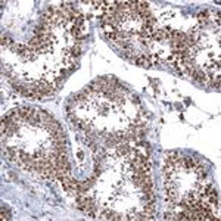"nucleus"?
I'll use <instances>...</instances> for the list:
<instances>
[{
  "mask_svg": "<svg viewBox=\"0 0 221 221\" xmlns=\"http://www.w3.org/2000/svg\"><path fill=\"white\" fill-rule=\"evenodd\" d=\"M38 117H40V120H41L43 124H49V122L53 120V117L49 112H46V110H38Z\"/></svg>",
  "mask_w": 221,
  "mask_h": 221,
  "instance_id": "f257e3e1",
  "label": "nucleus"
},
{
  "mask_svg": "<svg viewBox=\"0 0 221 221\" xmlns=\"http://www.w3.org/2000/svg\"><path fill=\"white\" fill-rule=\"evenodd\" d=\"M13 40H12L11 37H6V35H5V34H3V35H2V46H3V47H6V49H9V50H11V47L12 46H13Z\"/></svg>",
  "mask_w": 221,
  "mask_h": 221,
  "instance_id": "f03ea898",
  "label": "nucleus"
},
{
  "mask_svg": "<svg viewBox=\"0 0 221 221\" xmlns=\"http://www.w3.org/2000/svg\"><path fill=\"white\" fill-rule=\"evenodd\" d=\"M209 12L205 11V12H200V13H198V21L199 24H206V22L209 21Z\"/></svg>",
  "mask_w": 221,
  "mask_h": 221,
  "instance_id": "7ed1b4c3",
  "label": "nucleus"
},
{
  "mask_svg": "<svg viewBox=\"0 0 221 221\" xmlns=\"http://www.w3.org/2000/svg\"><path fill=\"white\" fill-rule=\"evenodd\" d=\"M143 193H144V200H146V202H155L156 195L153 193V190H150V192H143Z\"/></svg>",
  "mask_w": 221,
  "mask_h": 221,
  "instance_id": "20e7f679",
  "label": "nucleus"
},
{
  "mask_svg": "<svg viewBox=\"0 0 221 221\" xmlns=\"http://www.w3.org/2000/svg\"><path fill=\"white\" fill-rule=\"evenodd\" d=\"M0 211H2V220H11V218H12L11 212H9V209H8L5 205L2 206V209H0Z\"/></svg>",
  "mask_w": 221,
  "mask_h": 221,
  "instance_id": "39448f33",
  "label": "nucleus"
},
{
  "mask_svg": "<svg viewBox=\"0 0 221 221\" xmlns=\"http://www.w3.org/2000/svg\"><path fill=\"white\" fill-rule=\"evenodd\" d=\"M165 220H176V214L173 212V211H170V212H165V217H164Z\"/></svg>",
  "mask_w": 221,
  "mask_h": 221,
  "instance_id": "423d86ee",
  "label": "nucleus"
},
{
  "mask_svg": "<svg viewBox=\"0 0 221 221\" xmlns=\"http://www.w3.org/2000/svg\"><path fill=\"white\" fill-rule=\"evenodd\" d=\"M131 102H133V103H137V105H139V103H140V100H139V96H133V97H131Z\"/></svg>",
  "mask_w": 221,
  "mask_h": 221,
  "instance_id": "0eeeda50",
  "label": "nucleus"
}]
</instances>
